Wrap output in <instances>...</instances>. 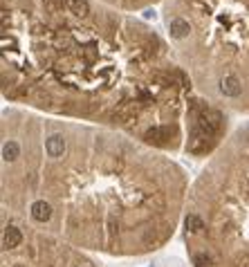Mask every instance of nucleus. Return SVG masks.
<instances>
[{
  "instance_id": "6e6552de",
  "label": "nucleus",
  "mask_w": 249,
  "mask_h": 267,
  "mask_svg": "<svg viewBox=\"0 0 249 267\" xmlns=\"http://www.w3.org/2000/svg\"><path fill=\"white\" fill-rule=\"evenodd\" d=\"M18 157H21V144H18L16 139H7L5 144H2V160H5L7 164H11V162H16Z\"/></svg>"
},
{
  "instance_id": "9d476101",
  "label": "nucleus",
  "mask_w": 249,
  "mask_h": 267,
  "mask_svg": "<svg viewBox=\"0 0 249 267\" xmlns=\"http://www.w3.org/2000/svg\"><path fill=\"white\" fill-rule=\"evenodd\" d=\"M193 265L196 267H211L213 265V258L209 256L207 251H198V254H193Z\"/></svg>"
},
{
  "instance_id": "1a4fd4ad",
  "label": "nucleus",
  "mask_w": 249,
  "mask_h": 267,
  "mask_svg": "<svg viewBox=\"0 0 249 267\" xmlns=\"http://www.w3.org/2000/svg\"><path fill=\"white\" fill-rule=\"evenodd\" d=\"M184 227L191 234H200V231H204V218L200 214H189L184 218Z\"/></svg>"
},
{
  "instance_id": "39448f33",
  "label": "nucleus",
  "mask_w": 249,
  "mask_h": 267,
  "mask_svg": "<svg viewBox=\"0 0 249 267\" xmlns=\"http://www.w3.org/2000/svg\"><path fill=\"white\" fill-rule=\"evenodd\" d=\"M99 2L119 11H137V9H146V7L157 2V0H99Z\"/></svg>"
},
{
  "instance_id": "7ed1b4c3",
  "label": "nucleus",
  "mask_w": 249,
  "mask_h": 267,
  "mask_svg": "<svg viewBox=\"0 0 249 267\" xmlns=\"http://www.w3.org/2000/svg\"><path fill=\"white\" fill-rule=\"evenodd\" d=\"M223 112L211 106H196L193 108L191 130H189V150L191 153H204L211 148V142L220 128H223Z\"/></svg>"
},
{
  "instance_id": "20e7f679",
  "label": "nucleus",
  "mask_w": 249,
  "mask_h": 267,
  "mask_svg": "<svg viewBox=\"0 0 249 267\" xmlns=\"http://www.w3.org/2000/svg\"><path fill=\"white\" fill-rule=\"evenodd\" d=\"M65 150H68V139L63 133H54L45 139V155L48 157L58 160V157H63Z\"/></svg>"
},
{
  "instance_id": "423d86ee",
  "label": "nucleus",
  "mask_w": 249,
  "mask_h": 267,
  "mask_svg": "<svg viewBox=\"0 0 249 267\" xmlns=\"http://www.w3.org/2000/svg\"><path fill=\"white\" fill-rule=\"evenodd\" d=\"M29 216H32V220H36V222H50L54 216V209L50 202H45V200H36V202H32V207H29Z\"/></svg>"
},
{
  "instance_id": "f03ea898",
  "label": "nucleus",
  "mask_w": 249,
  "mask_h": 267,
  "mask_svg": "<svg viewBox=\"0 0 249 267\" xmlns=\"http://www.w3.org/2000/svg\"><path fill=\"white\" fill-rule=\"evenodd\" d=\"M171 52L202 92L249 101V0H164Z\"/></svg>"
},
{
  "instance_id": "f257e3e1",
  "label": "nucleus",
  "mask_w": 249,
  "mask_h": 267,
  "mask_svg": "<svg viewBox=\"0 0 249 267\" xmlns=\"http://www.w3.org/2000/svg\"><path fill=\"white\" fill-rule=\"evenodd\" d=\"M2 86L7 97L38 90L45 103L54 90L115 95L133 119L191 81L155 29L126 11L92 0H11L2 7Z\"/></svg>"
},
{
  "instance_id": "0eeeda50",
  "label": "nucleus",
  "mask_w": 249,
  "mask_h": 267,
  "mask_svg": "<svg viewBox=\"0 0 249 267\" xmlns=\"http://www.w3.org/2000/svg\"><path fill=\"white\" fill-rule=\"evenodd\" d=\"M21 243H23L21 229H18V227H14V224L5 227V231H2V247H5V249H16Z\"/></svg>"
}]
</instances>
